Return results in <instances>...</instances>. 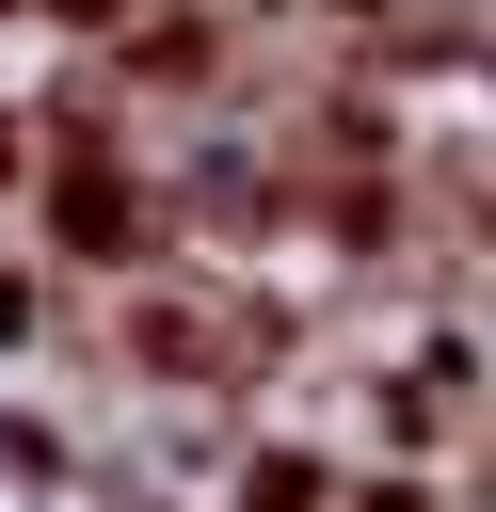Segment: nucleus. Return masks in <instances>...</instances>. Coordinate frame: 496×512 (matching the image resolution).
Segmentation results:
<instances>
[{
	"label": "nucleus",
	"mask_w": 496,
	"mask_h": 512,
	"mask_svg": "<svg viewBox=\"0 0 496 512\" xmlns=\"http://www.w3.org/2000/svg\"><path fill=\"white\" fill-rule=\"evenodd\" d=\"M0 368H64V272L32 240H0Z\"/></svg>",
	"instance_id": "1"
}]
</instances>
